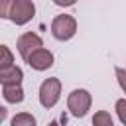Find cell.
Listing matches in <instances>:
<instances>
[{
  "label": "cell",
  "mask_w": 126,
  "mask_h": 126,
  "mask_svg": "<svg viewBox=\"0 0 126 126\" xmlns=\"http://www.w3.org/2000/svg\"><path fill=\"white\" fill-rule=\"evenodd\" d=\"M77 0H53V4L55 6H61V8H69V6H73Z\"/></svg>",
  "instance_id": "9a60e30c"
},
{
  "label": "cell",
  "mask_w": 126,
  "mask_h": 126,
  "mask_svg": "<svg viewBox=\"0 0 126 126\" xmlns=\"http://www.w3.org/2000/svg\"><path fill=\"white\" fill-rule=\"evenodd\" d=\"M14 2H16V0H0V18L10 20V14H12V8H14Z\"/></svg>",
  "instance_id": "7c38bea8"
},
{
  "label": "cell",
  "mask_w": 126,
  "mask_h": 126,
  "mask_svg": "<svg viewBox=\"0 0 126 126\" xmlns=\"http://www.w3.org/2000/svg\"><path fill=\"white\" fill-rule=\"evenodd\" d=\"M114 73H116V79H118L120 89H122V91H124V94H126V69L116 67V69H114Z\"/></svg>",
  "instance_id": "5bb4252c"
},
{
  "label": "cell",
  "mask_w": 126,
  "mask_h": 126,
  "mask_svg": "<svg viewBox=\"0 0 126 126\" xmlns=\"http://www.w3.org/2000/svg\"><path fill=\"white\" fill-rule=\"evenodd\" d=\"M22 79H24V71L18 65H12L8 69H0V83H2V87L4 85H22Z\"/></svg>",
  "instance_id": "52a82bcc"
},
{
  "label": "cell",
  "mask_w": 126,
  "mask_h": 126,
  "mask_svg": "<svg viewBox=\"0 0 126 126\" xmlns=\"http://www.w3.org/2000/svg\"><path fill=\"white\" fill-rule=\"evenodd\" d=\"M0 51H2V59H0V69H8L14 65V55L12 51L8 49V45H0Z\"/></svg>",
  "instance_id": "8fae6325"
},
{
  "label": "cell",
  "mask_w": 126,
  "mask_h": 126,
  "mask_svg": "<svg viewBox=\"0 0 126 126\" xmlns=\"http://www.w3.org/2000/svg\"><path fill=\"white\" fill-rule=\"evenodd\" d=\"M26 63L33 69V71H47L49 67H53V63H55V57H53V53L49 51V49H45V47H41V49H37V51H33L28 59H26Z\"/></svg>",
  "instance_id": "8992f818"
},
{
  "label": "cell",
  "mask_w": 126,
  "mask_h": 126,
  "mask_svg": "<svg viewBox=\"0 0 126 126\" xmlns=\"http://www.w3.org/2000/svg\"><path fill=\"white\" fill-rule=\"evenodd\" d=\"M33 16H35V4H33L32 0H16V2H14L10 20H12L16 26L28 24Z\"/></svg>",
  "instance_id": "277c9868"
},
{
  "label": "cell",
  "mask_w": 126,
  "mask_h": 126,
  "mask_svg": "<svg viewBox=\"0 0 126 126\" xmlns=\"http://www.w3.org/2000/svg\"><path fill=\"white\" fill-rule=\"evenodd\" d=\"M51 33L57 41H69L77 33V20L71 14H59L51 22Z\"/></svg>",
  "instance_id": "7a4b0ae2"
},
{
  "label": "cell",
  "mask_w": 126,
  "mask_h": 126,
  "mask_svg": "<svg viewBox=\"0 0 126 126\" xmlns=\"http://www.w3.org/2000/svg\"><path fill=\"white\" fill-rule=\"evenodd\" d=\"M91 104H93V96L87 89H75L67 96V108L75 118L87 116V112L91 110Z\"/></svg>",
  "instance_id": "6da1fadb"
},
{
  "label": "cell",
  "mask_w": 126,
  "mask_h": 126,
  "mask_svg": "<svg viewBox=\"0 0 126 126\" xmlns=\"http://www.w3.org/2000/svg\"><path fill=\"white\" fill-rule=\"evenodd\" d=\"M116 114L120 118V122L126 126V96L124 98H118L116 100Z\"/></svg>",
  "instance_id": "4fadbf2b"
},
{
  "label": "cell",
  "mask_w": 126,
  "mask_h": 126,
  "mask_svg": "<svg viewBox=\"0 0 126 126\" xmlns=\"http://www.w3.org/2000/svg\"><path fill=\"white\" fill-rule=\"evenodd\" d=\"M35 116L30 112H18L16 116H12L10 126H35Z\"/></svg>",
  "instance_id": "9c48e42d"
},
{
  "label": "cell",
  "mask_w": 126,
  "mask_h": 126,
  "mask_svg": "<svg viewBox=\"0 0 126 126\" xmlns=\"http://www.w3.org/2000/svg\"><path fill=\"white\" fill-rule=\"evenodd\" d=\"M61 96V81L57 77H49L39 85V104L43 108H53Z\"/></svg>",
  "instance_id": "3957f363"
},
{
  "label": "cell",
  "mask_w": 126,
  "mask_h": 126,
  "mask_svg": "<svg viewBox=\"0 0 126 126\" xmlns=\"http://www.w3.org/2000/svg\"><path fill=\"white\" fill-rule=\"evenodd\" d=\"M93 126H114V122H112V116L106 110H98L93 116Z\"/></svg>",
  "instance_id": "30bf717a"
},
{
  "label": "cell",
  "mask_w": 126,
  "mask_h": 126,
  "mask_svg": "<svg viewBox=\"0 0 126 126\" xmlns=\"http://www.w3.org/2000/svg\"><path fill=\"white\" fill-rule=\"evenodd\" d=\"M16 45H18V51H20L22 59L26 61L33 51H37V49L43 47V39L37 33H33V32H26V33H22L18 37V43Z\"/></svg>",
  "instance_id": "5b68a950"
},
{
  "label": "cell",
  "mask_w": 126,
  "mask_h": 126,
  "mask_svg": "<svg viewBox=\"0 0 126 126\" xmlns=\"http://www.w3.org/2000/svg\"><path fill=\"white\" fill-rule=\"evenodd\" d=\"M2 96L10 104H20L24 100V89H22V85H4L2 87Z\"/></svg>",
  "instance_id": "ba28073f"
},
{
  "label": "cell",
  "mask_w": 126,
  "mask_h": 126,
  "mask_svg": "<svg viewBox=\"0 0 126 126\" xmlns=\"http://www.w3.org/2000/svg\"><path fill=\"white\" fill-rule=\"evenodd\" d=\"M47 126H59V124H57V122H55V120H51V122H49V124H47Z\"/></svg>",
  "instance_id": "2e32d148"
}]
</instances>
